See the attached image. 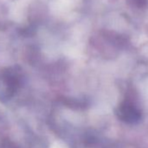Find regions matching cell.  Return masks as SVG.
Here are the masks:
<instances>
[{
    "instance_id": "obj_1",
    "label": "cell",
    "mask_w": 148,
    "mask_h": 148,
    "mask_svg": "<svg viewBox=\"0 0 148 148\" xmlns=\"http://www.w3.org/2000/svg\"><path fill=\"white\" fill-rule=\"evenodd\" d=\"M22 80L19 67L12 66L0 73V101L5 103L12 99L20 86Z\"/></svg>"
},
{
    "instance_id": "obj_2",
    "label": "cell",
    "mask_w": 148,
    "mask_h": 148,
    "mask_svg": "<svg viewBox=\"0 0 148 148\" xmlns=\"http://www.w3.org/2000/svg\"><path fill=\"white\" fill-rule=\"evenodd\" d=\"M0 148H18V147L14 143H12L9 140H5L1 144Z\"/></svg>"
},
{
    "instance_id": "obj_3",
    "label": "cell",
    "mask_w": 148,
    "mask_h": 148,
    "mask_svg": "<svg viewBox=\"0 0 148 148\" xmlns=\"http://www.w3.org/2000/svg\"><path fill=\"white\" fill-rule=\"evenodd\" d=\"M136 5L139 7L145 6L146 5V0H135Z\"/></svg>"
}]
</instances>
